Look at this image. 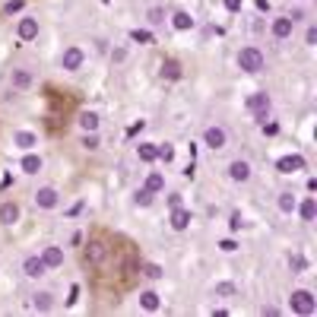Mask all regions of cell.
Returning a JSON list of instances; mask_svg holds the SVG:
<instances>
[{"mask_svg":"<svg viewBox=\"0 0 317 317\" xmlns=\"http://www.w3.org/2000/svg\"><path fill=\"white\" fill-rule=\"evenodd\" d=\"M226 7H229L232 13H238V10H241V0H226Z\"/></svg>","mask_w":317,"mask_h":317,"instance_id":"obj_38","label":"cell"},{"mask_svg":"<svg viewBox=\"0 0 317 317\" xmlns=\"http://www.w3.org/2000/svg\"><path fill=\"white\" fill-rule=\"evenodd\" d=\"M156 159H162V162H172L175 159V149L165 143V146H156Z\"/></svg>","mask_w":317,"mask_h":317,"instance_id":"obj_28","label":"cell"},{"mask_svg":"<svg viewBox=\"0 0 317 317\" xmlns=\"http://www.w3.org/2000/svg\"><path fill=\"white\" fill-rule=\"evenodd\" d=\"M153 197H156V194L149 191V188H140V191H137V203H140V207H149V203H153Z\"/></svg>","mask_w":317,"mask_h":317,"instance_id":"obj_30","label":"cell"},{"mask_svg":"<svg viewBox=\"0 0 317 317\" xmlns=\"http://www.w3.org/2000/svg\"><path fill=\"white\" fill-rule=\"evenodd\" d=\"M292 270H305V260L302 257H292Z\"/></svg>","mask_w":317,"mask_h":317,"instance_id":"obj_39","label":"cell"},{"mask_svg":"<svg viewBox=\"0 0 317 317\" xmlns=\"http://www.w3.org/2000/svg\"><path fill=\"white\" fill-rule=\"evenodd\" d=\"M289 305H292V311H295V314L311 317V314L317 311V298H314V292H308V289H295V292H292V298H289Z\"/></svg>","mask_w":317,"mask_h":317,"instance_id":"obj_2","label":"cell"},{"mask_svg":"<svg viewBox=\"0 0 317 317\" xmlns=\"http://www.w3.org/2000/svg\"><path fill=\"white\" fill-rule=\"evenodd\" d=\"M264 54H260L257 48H241L238 51V67L241 70H245V73H260V70H264Z\"/></svg>","mask_w":317,"mask_h":317,"instance_id":"obj_3","label":"cell"},{"mask_svg":"<svg viewBox=\"0 0 317 317\" xmlns=\"http://www.w3.org/2000/svg\"><path fill=\"white\" fill-rule=\"evenodd\" d=\"M219 248H222V251H229V254H232V251H235L238 245H235V241H232V238H226V241H222V245H219Z\"/></svg>","mask_w":317,"mask_h":317,"instance_id":"obj_36","label":"cell"},{"mask_svg":"<svg viewBox=\"0 0 317 317\" xmlns=\"http://www.w3.org/2000/svg\"><path fill=\"white\" fill-rule=\"evenodd\" d=\"M16 32H20V39H23V42L39 39V20H35V16H23L20 26H16Z\"/></svg>","mask_w":317,"mask_h":317,"instance_id":"obj_7","label":"cell"},{"mask_svg":"<svg viewBox=\"0 0 317 317\" xmlns=\"http://www.w3.org/2000/svg\"><path fill=\"white\" fill-rule=\"evenodd\" d=\"M80 127L86 130V134H96V130H99V115H96V111H83V115H80Z\"/></svg>","mask_w":317,"mask_h":317,"instance_id":"obj_17","label":"cell"},{"mask_svg":"<svg viewBox=\"0 0 317 317\" xmlns=\"http://www.w3.org/2000/svg\"><path fill=\"white\" fill-rule=\"evenodd\" d=\"M146 188L153 191V194H159V191H165V178L159 175V172H149V178H146Z\"/></svg>","mask_w":317,"mask_h":317,"instance_id":"obj_25","label":"cell"},{"mask_svg":"<svg viewBox=\"0 0 317 317\" xmlns=\"http://www.w3.org/2000/svg\"><path fill=\"white\" fill-rule=\"evenodd\" d=\"M23 172H26V175H39V172H42V159L35 156V153H26V159H23Z\"/></svg>","mask_w":317,"mask_h":317,"instance_id":"obj_20","label":"cell"},{"mask_svg":"<svg viewBox=\"0 0 317 317\" xmlns=\"http://www.w3.org/2000/svg\"><path fill=\"white\" fill-rule=\"evenodd\" d=\"M83 149H99V137L96 134H86L83 137Z\"/></svg>","mask_w":317,"mask_h":317,"instance_id":"obj_33","label":"cell"},{"mask_svg":"<svg viewBox=\"0 0 317 317\" xmlns=\"http://www.w3.org/2000/svg\"><path fill=\"white\" fill-rule=\"evenodd\" d=\"M137 156H140V162H156V143H140Z\"/></svg>","mask_w":317,"mask_h":317,"instance_id":"obj_23","label":"cell"},{"mask_svg":"<svg viewBox=\"0 0 317 317\" xmlns=\"http://www.w3.org/2000/svg\"><path fill=\"white\" fill-rule=\"evenodd\" d=\"M169 203H172V210H175V207H181V194H172V197H169Z\"/></svg>","mask_w":317,"mask_h":317,"instance_id":"obj_40","label":"cell"},{"mask_svg":"<svg viewBox=\"0 0 317 317\" xmlns=\"http://www.w3.org/2000/svg\"><path fill=\"white\" fill-rule=\"evenodd\" d=\"M13 222H20V207H16V200H4L0 203V226H13Z\"/></svg>","mask_w":317,"mask_h":317,"instance_id":"obj_10","label":"cell"},{"mask_svg":"<svg viewBox=\"0 0 317 317\" xmlns=\"http://www.w3.org/2000/svg\"><path fill=\"white\" fill-rule=\"evenodd\" d=\"M203 143H207L210 149H226L229 134H226L222 127H207V130H203Z\"/></svg>","mask_w":317,"mask_h":317,"instance_id":"obj_6","label":"cell"},{"mask_svg":"<svg viewBox=\"0 0 317 317\" xmlns=\"http://www.w3.org/2000/svg\"><path fill=\"white\" fill-rule=\"evenodd\" d=\"M162 16H165V13H162L159 7H153V10H149V23H153V26H159V23H162Z\"/></svg>","mask_w":317,"mask_h":317,"instance_id":"obj_34","label":"cell"},{"mask_svg":"<svg viewBox=\"0 0 317 317\" xmlns=\"http://www.w3.org/2000/svg\"><path fill=\"white\" fill-rule=\"evenodd\" d=\"M130 39H134V42H140V45H149V42H153V35H149V32H143V29H134V32H130Z\"/></svg>","mask_w":317,"mask_h":317,"instance_id":"obj_31","label":"cell"},{"mask_svg":"<svg viewBox=\"0 0 317 317\" xmlns=\"http://www.w3.org/2000/svg\"><path fill=\"white\" fill-rule=\"evenodd\" d=\"M248 111L257 118V121H267V111H270V96L267 92H254L248 99Z\"/></svg>","mask_w":317,"mask_h":317,"instance_id":"obj_4","label":"cell"},{"mask_svg":"<svg viewBox=\"0 0 317 317\" xmlns=\"http://www.w3.org/2000/svg\"><path fill=\"white\" fill-rule=\"evenodd\" d=\"M279 210H283V213H292L295 210V194H279Z\"/></svg>","mask_w":317,"mask_h":317,"instance_id":"obj_27","label":"cell"},{"mask_svg":"<svg viewBox=\"0 0 317 317\" xmlns=\"http://www.w3.org/2000/svg\"><path fill=\"white\" fill-rule=\"evenodd\" d=\"M143 276L146 279H162V267L159 264H143Z\"/></svg>","mask_w":317,"mask_h":317,"instance_id":"obj_29","label":"cell"},{"mask_svg":"<svg viewBox=\"0 0 317 317\" xmlns=\"http://www.w3.org/2000/svg\"><path fill=\"white\" fill-rule=\"evenodd\" d=\"M58 203H61V194L54 188H42L39 194H35V207H42V210H54Z\"/></svg>","mask_w":317,"mask_h":317,"instance_id":"obj_8","label":"cell"},{"mask_svg":"<svg viewBox=\"0 0 317 317\" xmlns=\"http://www.w3.org/2000/svg\"><path fill=\"white\" fill-rule=\"evenodd\" d=\"M10 86H13L16 92H26V89L32 86V70H26V67H16V70L10 73Z\"/></svg>","mask_w":317,"mask_h":317,"instance_id":"obj_9","label":"cell"},{"mask_svg":"<svg viewBox=\"0 0 317 317\" xmlns=\"http://www.w3.org/2000/svg\"><path fill=\"white\" fill-rule=\"evenodd\" d=\"M216 292H219V295H235V286H229V283H222V286H216Z\"/></svg>","mask_w":317,"mask_h":317,"instance_id":"obj_35","label":"cell"},{"mask_svg":"<svg viewBox=\"0 0 317 317\" xmlns=\"http://www.w3.org/2000/svg\"><path fill=\"white\" fill-rule=\"evenodd\" d=\"M111 241H108V235H92L89 241H86V248H83V260L92 267V270H102L105 264H108V257H111Z\"/></svg>","mask_w":317,"mask_h":317,"instance_id":"obj_1","label":"cell"},{"mask_svg":"<svg viewBox=\"0 0 317 317\" xmlns=\"http://www.w3.org/2000/svg\"><path fill=\"white\" fill-rule=\"evenodd\" d=\"M45 270H48V264L42 257H26L23 260V273L29 276V279H39V276H45Z\"/></svg>","mask_w":317,"mask_h":317,"instance_id":"obj_11","label":"cell"},{"mask_svg":"<svg viewBox=\"0 0 317 317\" xmlns=\"http://www.w3.org/2000/svg\"><path fill=\"white\" fill-rule=\"evenodd\" d=\"M32 305L39 308V311H51V308H54V298H51L48 292H35V295H32Z\"/></svg>","mask_w":317,"mask_h":317,"instance_id":"obj_21","label":"cell"},{"mask_svg":"<svg viewBox=\"0 0 317 317\" xmlns=\"http://www.w3.org/2000/svg\"><path fill=\"white\" fill-rule=\"evenodd\" d=\"M276 169L283 172V175L302 172V169H305V159H302V156H286V159H279V162H276Z\"/></svg>","mask_w":317,"mask_h":317,"instance_id":"obj_13","label":"cell"},{"mask_svg":"<svg viewBox=\"0 0 317 317\" xmlns=\"http://www.w3.org/2000/svg\"><path fill=\"white\" fill-rule=\"evenodd\" d=\"M172 23H175V29H181V32H188V29H194V16H191L188 10H178V13L172 16Z\"/></svg>","mask_w":317,"mask_h":317,"instance_id":"obj_18","label":"cell"},{"mask_svg":"<svg viewBox=\"0 0 317 317\" xmlns=\"http://www.w3.org/2000/svg\"><path fill=\"white\" fill-rule=\"evenodd\" d=\"M264 314H267V317H276V314H279V308H273V305H267V308H264Z\"/></svg>","mask_w":317,"mask_h":317,"instance_id":"obj_41","label":"cell"},{"mask_svg":"<svg viewBox=\"0 0 317 317\" xmlns=\"http://www.w3.org/2000/svg\"><path fill=\"white\" fill-rule=\"evenodd\" d=\"M42 260H45L48 267H61V264H64V251L51 245V248H45V251H42Z\"/></svg>","mask_w":317,"mask_h":317,"instance_id":"obj_16","label":"cell"},{"mask_svg":"<svg viewBox=\"0 0 317 317\" xmlns=\"http://www.w3.org/2000/svg\"><path fill=\"white\" fill-rule=\"evenodd\" d=\"M241 226H245V216H241V213H232V219H229V229H232V232H238Z\"/></svg>","mask_w":317,"mask_h":317,"instance_id":"obj_32","label":"cell"},{"mask_svg":"<svg viewBox=\"0 0 317 317\" xmlns=\"http://www.w3.org/2000/svg\"><path fill=\"white\" fill-rule=\"evenodd\" d=\"M188 226H191V213L184 210V207H175V210H172V229H175V232H184Z\"/></svg>","mask_w":317,"mask_h":317,"instance_id":"obj_15","label":"cell"},{"mask_svg":"<svg viewBox=\"0 0 317 317\" xmlns=\"http://www.w3.org/2000/svg\"><path fill=\"white\" fill-rule=\"evenodd\" d=\"M229 178H232V181H238V184H245V181L251 178V165H248V162H241V159H235V162L229 165Z\"/></svg>","mask_w":317,"mask_h":317,"instance_id":"obj_12","label":"cell"},{"mask_svg":"<svg viewBox=\"0 0 317 317\" xmlns=\"http://www.w3.org/2000/svg\"><path fill=\"white\" fill-rule=\"evenodd\" d=\"M35 143H39V137H35V134H29V130H20V134H16V146H20V149H26V153H29V149H32Z\"/></svg>","mask_w":317,"mask_h":317,"instance_id":"obj_22","label":"cell"},{"mask_svg":"<svg viewBox=\"0 0 317 317\" xmlns=\"http://www.w3.org/2000/svg\"><path fill=\"white\" fill-rule=\"evenodd\" d=\"M140 305H143L146 311H159V308H162V302H159L156 292H143V295H140Z\"/></svg>","mask_w":317,"mask_h":317,"instance_id":"obj_24","label":"cell"},{"mask_svg":"<svg viewBox=\"0 0 317 317\" xmlns=\"http://www.w3.org/2000/svg\"><path fill=\"white\" fill-rule=\"evenodd\" d=\"M314 216H317V203H314V197H305V203H302V219H305V222H314Z\"/></svg>","mask_w":317,"mask_h":317,"instance_id":"obj_26","label":"cell"},{"mask_svg":"<svg viewBox=\"0 0 317 317\" xmlns=\"http://www.w3.org/2000/svg\"><path fill=\"white\" fill-rule=\"evenodd\" d=\"M162 77H165V80H181V64H178L175 58L162 61Z\"/></svg>","mask_w":317,"mask_h":317,"instance_id":"obj_19","label":"cell"},{"mask_svg":"<svg viewBox=\"0 0 317 317\" xmlns=\"http://www.w3.org/2000/svg\"><path fill=\"white\" fill-rule=\"evenodd\" d=\"M305 42H308V45H317V29H308V35H305Z\"/></svg>","mask_w":317,"mask_h":317,"instance_id":"obj_37","label":"cell"},{"mask_svg":"<svg viewBox=\"0 0 317 317\" xmlns=\"http://www.w3.org/2000/svg\"><path fill=\"white\" fill-rule=\"evenodd\" d=\"M292 29H295V23L289 20V16H276L273 20V39H289Z\"/></svg>","mask_w":317,"mask_h":317,"instance_id":"obj_14","label":"cell"},{"mask_svg":"<svg viewBox=\"0 0 317 317\" xmlns=\"http://www.w3.org/2000/svg\"><path fill=\"white\" fill-rule=\"evenodd\" d=\"M83 61H86V54H83V48H77V45H70V48L61 54V67L70 70V73H77V70L83 67Z\"/></svg>","mask_w":317,"mask_h":317,"instance_id":"obj_5","label":"cell"}]
</instances>
